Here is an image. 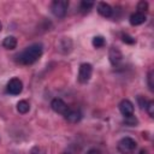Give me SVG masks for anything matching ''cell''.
<instances>
[{"label":"cell","mask_w":154,"mask_h":154,"mask_svg":"<svg viewBox=\"0 0 154 154\" xmlns=\"http://www.w3.org/2000/svg\"><path fill=\"white\" fill-rule=\"evenodd\" d=\"M42 52H43V47L41 43L30 45L29 47H26L24 51H22L16 55V61L22 65L34 64L40 59V57L42 55Z\"/></svg>","instance_id":"obj_1"},{"label":"cell","mask_w":154,"mask_h":154,"mask_svg":"<svg viewBox=\"0 0 154 154\" xmlns=\"http://www.w3.org/2000/svg\"><path fill=\"white\" fill-rule=\"evenodd\" d=\"M117 148L120 154H134L137 148V142L131 137H123L119 140Z\"/></svg>","instance_id":"obj_2"},{"label":"cell","mask_w":154,"mask_h":154,"mask_svg":"<svg viewBox=\"0 0 154 154\" xmlns=\"http://www.w3.org/2000/svg\"><path fill=\"white\" fill-rule=\"evenodd\" d=\"M67 7H69V2H67L66 0H55V1L52 2L51 10H52V13H53L55 17L63 18V17H65V14H66Z\"/></svg>","instance_id":"obj_3"},{"label":"cell","mask_w":154,"mask_h":154,"mask_svg":"<svg viewBox=\"0 0 154 154\" xmlns=\"http://www.w3.org/2000/svg\"><path fill=\"white\" fill-rule=\"evenodd\" d=\"M93 73V66L89 63H83L79 66V71H78V81L81 83H87Z\"/></svg>","instance_id":"obj_4"},{"label":"cell","mask_w":154,"mask_h":154,"mask_svg":"<svg viewBox=\"0 0 154 154\" xmlns=\"http://www.w3.org/2000/svg\"><path fill=\"white\" fill-rule=\"evenodd\" d=\"M51 107H52V109L55 112V113H59V114H61V116H66L67 113H69V111H70V107L61 100V99H53L52 100V102H51Z\"/></svg>","instance_id":"obj_5"},{"label":"cell","mask_w":154,"mask_h":154,"mask_svg":"<svg viewBox=\"0 0 154 154\" xmlns=\"http://www.w3.org/2000/svg\"><path fill=\"white\" fill-rule=\"evenodd\" d=\"M22 89H23V83L19 78H12L8 81L7 83V87H6V90L8 94L11 95H18L22 93Z\"/></svg>","instance_id":"obj_6"},{"label":"cell","mask_w":154,"mask_h":154,"mask_svg":"<svg viewBox=\"0 0 154 154\" xmlns=\"http://www.w3.org/2000/svg\"><path fill=\"white\" fill-rule=\"evenodd\" d=\"M119 111L120 113L124 116V117H129V116H132L134 114V103L128 100V99H124L120 101L119 103Z\"/></svg>","instance_id":"obj_7"},{"label":"cell","mask_w":154,"mask_h":154,"mask_svg":"<svg viewBox=\"0 0 154 154\" xmlns=\"http://www.w3.org/2000/svg\"><path fill=\"white\" fill-rule=\"evenodd\" d=\"M97 12H99L102 17H106V18H109V17H112V14H113L112 7H111L108 4H106V2H99V4H97Z\"/></svg>","instance_id":"obj_8"},{"label":"cell","mask_w":154,"mask_h":154,"mask_svg":"<svg viewBox=\"0 0 154 154\" xmlns=\"http://www.w3.org/2000/svg\"><path fill=\"white\" fill-rule=\"evenodd\" d=\"M122 58H123V54H122V52H120V49L118 47H112L109 49V60H111V63L113 65L119 64Z\"/></svg>","instance_id":"obj_9"},{"label":"cell","mask_w":154,"mask_h":154,"mask_svg":"<svg viewBox=\"0 0 154 154\" xmlns=\"http://www.w3.org/2000/svg\"><path fill=\"white\" fill-rule=\"evenodd\" d=\"M130 24L131 25H140L142 23L146 22V13H141V12H135L130 16Z\"/></svg>","instance_id":"obj_10"},{"label":"cell","mask_w":154,"mask_h":154,"mask_svg":"<svg viewBox=\"0 0 154 154\" xmlns=\"http://www.w3.org/2000/svg\"><path fill=\"white\" fill-rule=\"evenodd\" d=\"M81 118H82V114L77 109H70L69 113L65 116V119L70 123H77V122L81 120Z\"/></svg>","instance_id":"obj_11"},{"label":"cell","mask_w":154,"mask_h":154,"mask_svg":"<svg viewBox=\"0 0 154 154\" xmlns=\"http://www.w3.org/2000/svg\"><path fill=\"white\" fill-rule=\"evenodd\" d=\"M2 46L6 49H14L17 47V38L14 36H7L2 41Z\"/></svg>","instance_id":"obj_12"},{"label":"cell","mask_w":154,"mask_h":154,"mask_svg":"<svg viewBox=\"0 0 154 154\" xmlns=\"http://www.w3.org/2000/svg\"><path fill=\"white\" fill-rule=\"evenodd\" d=\"M29 109H30V105H29L28 101H25V100H20V101L17 103V111H18L19 113L25 114V113L29 112Z\"/></svg>","instance_id":"obj_13"},{"label":"cell","mask_w":154,"mask_h":154,"mask_svg":"<svg viewBox=\"0 0 154 154\" xmlns=\"http://www.w3.org/2000/svg\"><path fill=\"white\" fill-rule=\"evenodd\" d=\"M94 6V2L93 1H82L81 2V11L83 12V13H87V12H89L90 10H91V7Z\"/></svg>","instance_id":"obj_14"},{"label":"cell","mask_w":154,"mask_h":154,"mask_svg":"<svg viewBox=\"0 0 154 154\" xmlns=\"http://www.w3.org/2000/svg\"><path fill=\"white\" fill-rule=\"evenodd\" d=\"M93 46L95 48H101L105 46V38L102 36H95L93 38Z\"/></svg>","instance_id":"obj_15"},{"label":"cell","mask_w":154,"mask_h":154,"mask_svg":"<svg viewBox=\"0 0 154 154\" xmlns=\"http://www.w3.org/2000/svg\"><path fill=\"white\" fill-rule=\"evenodd\" d=\"M124 123L126 124V125H129V126H135L138 122H137V119L134 117V114L132 116H129V117H125V119H124Z\"/></svg>","instance_id":"obj_16"},{"label":"cell","mask_w":154,"mask_h":154,"mask_svg":"<svg viewBox=\"0 0 154 154\" xmlns=\"http://www.w3.org/2000/svg\"><path fill=\"white\" fill-rule=\"evenodd\" d=\"M137 12H141V13H144V12H147V10H148V2H146V1H140L138 2V5H137Z\"/></svg>","instance_id":"obj_17"},{"label":"cell","mask_w":154,"mask_h":154,"mask_svg":"<svg viewBox=\"0 0 154 154\" xmlns=\"http://www.w3.org/2000/svg\"><path fill=\"white\" fill-rule=\"evenodd\" d=\"M146 109H147L148 114L150 117H153L154 116V101H148V103L146 106Z\"/></svg>","instance_id":"obj_18"},{"label":"cell","mask_w":154,"mask_h":154,"mask_svg":"<svg viewBox=\"0 0 154 154\" xmlns=\"http://www.w3.org/2000/svg\"><path fill=\"white\" fill-rule=\"evenodd\" d=\"M122 40H123L125 43H129V45L135 43V38H134V37H131V36H130V35H128V34H123V35H122Z\"/></svg>","instance_id":"obj_19"},{"label":"cell","mask_w":154,"mask_h":154,"mask_svg":"<svg viewBox=\"0 0 154 154\" xmlns=\"http://www.w3.org/2000/svg\"><path fill=\"white\" fill-rule=\"evenodd\" d=\"M148 87H149V90L153 91V87H154V84H153V71H149V73H148Z\"/></svg>","instance_id":"obj_20"},{"label":"cell","mask_w":154,"mask_h":154,"mask_svg":"<svg viewBox=\"0 0 154 154\" xmlns=\"http://www.w3.org/2000/svg\"><path fill=\"white\" fill-rule=\"evenodd\" d=\"M31 154H45L46 152H45V149L43 148H41V147H38V146H36V147H34L32 149H31V152H30Z\"/></svg>","instance_id":"obj_21"},{"label":"cell","mask_w":154,"mask_h":154,"mask_svg":"<svg viewBox=\"0 0 154 154\" xmlns=\"http://www.w3.org/2000/svg\"><path fill=\"white\" fill-rule=\"evenodd\" d=\"M137 101H138V105L141 106V108H146V106H147L148 101H146V99H144V97L138 96V97H137Z\"/></svg>","instance_id":"obj_22"},{"label":"cell","mask_w":154,"mask_h":154,"mask_svg":"<svg viewBox=\"0 0 154 154\" xmlns=\"http://www.w3.org/2000/svg\"><path fill=\"white\" fill-rule=\"evenodd\" d=\"M87 154H100V152L96 150V149H91V150H89Z\"/></svg>","instance_id":"obj_23"},{"label":"cell","mask_w":154,"mask_h":154,"mask_svg":"<svg viewBox=\"0 0 154 154\" xmlns=\"http://www.w3.org/2000/svg\"><path fill=\"white\" fill-rule=\"evenodd\" d=\"M1 28H2V25H1V23H0V31H1Z\"/></svg>","instance_id":"obj_24"},{"label":"cell","mask_w":154,"mask_h":154,"mask_svg":"<svg viewBox=\"0 0 154 154\" xmlns=\"http://www.w3.org/2000/svg\"><path fill=\"white\" fill-rule=\"evenodd\" d=\"M64 154H66V153H64Z\"/></svg>","instance_id":"obj_25"}]
</instances>
